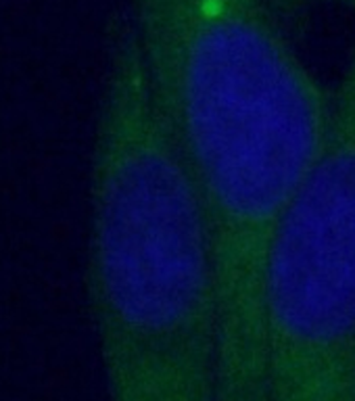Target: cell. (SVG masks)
<instances>
[{
  "label": "cell",
  "mask_w": 355,
  "mask_h": 401,
  "mask_svg": "<svg viewBox=\"0 0 355 401\" xmlns=\"http://www.w3.org/2000/svg\"><path fill=\"white\" fill-rule=\"evenodd\" d=\"M128 21L216 259L220 401H268V251L324 150L334 88L301 58L270 0H130Z\"/></svg>",
  "instance_id": "obj_1"
},
{
  "label": "cell",
  "mask_w": 355,
  "mask_h": 401,
  "mask_svg": "<svg viewBox=\"0 0 355 401\" xmlns=\"http://www.w3.org/2000/svg\"><path fill=\"white\" fill-rule=\"evenodd\" d=\"M88 299L109 401H220L216 259L128 21L94 130Z\"/></svg>",
  "instance_id": "obj_2"
},
{
  "label": "cell",
  "mask_w": 355,
  "mask_h": 401,
  "mask_svg": "<svg viewBox=\"0 0 355 401\" xmlns=\"http://www.w3.org/2000/svg\"><path fill=\"white\" fill-rule=\"evenodd\" d=\"M262 332L268 401H355V38L324 150L268 251Z\"/></svg>",
  "instance_id": "obj_3"
},
{
  "label": "cell",
  "mask_w": 355,
  "mask_h": 401,
  "mask_svg": "<svg viewBox=\"0 0 355 401\" xmlns=\"http://www.w3.org/2000/svg\"><path fill=\"white\" fill-rule=\"evenodd\" d=\"M272 8L276 10L282 26L288 30L290 36H299L305 30L307 21V4L310 0H270Z\"/></svg>",
  "instance_id": "obj_4"
},
{
  "label": "cell",
  "mask_w": 355,
  "mask_h": 401,
  "mask_svg": "<svg viewBox=\"0 0 355 401\" xmlns=\"http://www.w3.org/2000/svg\"><path fill=\"white\" fill-rule=\"evenodd\" d=\"M318 2H326V4H334V6H342L355 13V0H318Z\"/></svg>",
  "instance_id": "obj_5"
}]
</instances>
